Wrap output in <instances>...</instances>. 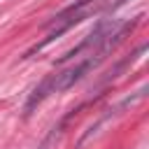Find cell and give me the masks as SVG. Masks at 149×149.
Returning <instances> with one entry per match:
<instances>
[{"label": "cell", "mask_w": 149, "mask_h": 149, "mask_svg": "<svg viewBox=\"0 0 149 149\" xmlns=\"http://www.w3.org/2000/svg\"><path fill=\"white\" fill-rule=\"evenodd\" d=\"M119 23H121V21H116V19H102V21H98V23H95V28H93V30H91V33H88V35H86L77 47H72L68 54H63V56H61V63L72 61L74 56H81V54H86V56H88V54H93V51H95V49L107 40V35H109Z\"/></svg>", "instance_id": "cell-2"}, {"label": "cell", "mask_w": 149, "mask_h": 149, "mask_svg": "<svg viewBox=\"0 0 149 149\" xmlns=\"http://www.w3.org/2000/svg\"><path fill=\"white\" fill-rule=\"evenodd\" d=\"M107 2H109V0H77V2H72L70 7H65L63 12H58V14L51 19L47 37H44L40 44H35L26 56H33L35 51H42L44 47H49L51 42H56L61 35H65V33H68L70 28H74L77 23H81V21H86L88 16L102 12V9L107 7Z\"/></svg>", "instance_id": "cell-1"}]
</instances>
